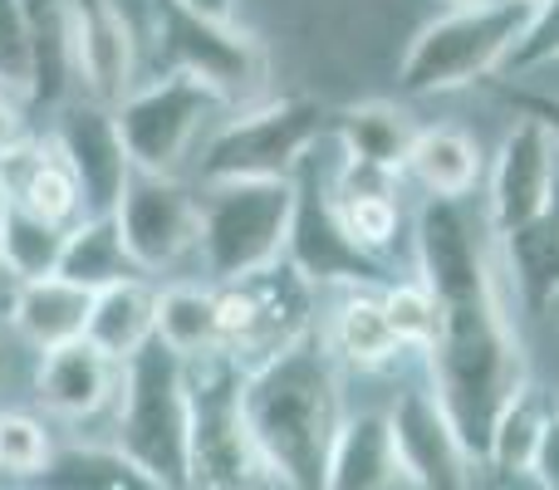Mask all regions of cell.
I'll return each instance as SVG.
<instances>
[{"mask_svg":"<svg viewBox=\"0 0 559 490\" xmlns=\"http://www.w3.org/2000/svg\"><path fill=\"white\" fill-rule=\"evenodd\" d=\"M486 236V216H472L462 202H427L417 212V279L437 304V334L427 348L432 397L472 462H486L501 413L525 393V354Z\"/></svg>","mask_w":559,"mask_h":490,"instance_id":"cell-1","label":"cell"},{"mask_svg":"<svg viewBox=\"0 0 559 490\" xmlns=\"http://www.w3.org/2000/svg\"><path fill=\"white\" fill-rule=\"evenodd\" d=\"M241 407L280 490H324L329 452L344 427V393L319 328L265 368L241 373Z\"/></svg>","mask_w":559,"mask_h":490,"instance_id":"cell-2","label":"cell"},{"mask_svg":"<svg viewBox=\"0 0 559 490\" xmlns=\"http://www.w3.org/2000/svg\"><path fill=\"white\" fill-rule=\"evenodd\" d=\"M114 446L163 490H187L192 446V368L173 348L153 344L123 363L114 403Z\"/></svg>","mask_w":559,"mask_h":490,"instance_id":"cell-3","label":"cell"},{"mask_svg":"<svg viewBox=\"0 0 559 490\" xmlns=\"http://www.w3.org/2000/svg\"><path fill=\"white\" fill-rule=\"evenodd\" d=\"M295 182H216L202 196V255L206 285H236V279L271 270L289 250L295 226Z\"/></svg>","mask_w":559,"mask_h":490,"instance_id":"cell-4","label":"cell"},{"mask_svg":"<svg viewBox=\"0 0 559 490\" xmlns=\"http://www.w3.org/2000/svg\"><path fill=\"white\" fill-rule=\"evenodd\" d=\"M192 368V446L187 490H280L241 407V368L226 354L197 358Z\"/></svg>","mask_w":559,"mask_h":490,"instance_id":"cell-5","label":"cell"},{"mask_svg":"<svg viewBox=\"0 0 559 490\" xmlns=\"http://www.w3.org/2000/svg\"><path fill=\"white\" fill-rule=\"evenodd\" d=\"M531 10L535 5H521V0H481V5L447 10L442 20L417 29L397 69V84L407 94H452L496 74L521 39Z\"/></svg>","mask_w":559,"mask_h":490,"instance_id":"cell-6","label":"cell"},{"mask_svg":"<svg viewBox=\"0 0 559 490\" xmlns=\"http://www.w3.org/2000/svg\"><path fill=\"white\" fill-rule=\"evenodd\" d=\"M324 128L329 118L314 98H265L241 108L206 138L197 157L202 182H295Z\"/></svg>","mask_w":559,"mask_h":490,"instance_id":"cell-7","label":"cell"},{"mask_svg":"<svg viewBox=\"0 0 559 490\" xmlns=\"http://www.w3.org/2000/svg\"><path fill=\"white\" fill-rule=\"evenodd\" d=\"M153 55L157 74H192L212 94L226 98V108L261 104L271 59L251 29H236L231 20H212L202 10H187L177 0H153Z\"/></svg>","mask_w":559,"mask_h":490,"instance_id":"cell-8","label":"cell"},{"mask_svg":"<svg viewBox=\"0 0 559 490\" xmlns=\"http://www.w3.org/2000/svg\"><path fill=\"white\" fill-rule=\"evenodd\" d=\"M216 304H222V354L241 373H255L314 334V285L289 260L255 270L236 285H216Z\"/></svg>","mask_w":559,"mask_h":490,"instance_id":"cell-9","label":"cell"},{"mask_svg":"<svg viewBox=\"0 0 559 490\" xmlns=\"http://www.w3.org/2000/svg\"><path fill=\"white\" fill-rule=\"evenodd\" d=\"M226 113V98L212 94L192 74H157L153 84H138L114 108L123 153L133 172L177 177V167L192 157L197 138L212 128V118Z\"/></svg>","mask_w":559,"mask_h":490,"instance_id":"cell-10","label":"cell"},{"mask_svg":"<svg viewBox=\"0 0 559 490\" xmlns=\"http://www.w3.org/2000/svg\"><path fill=\"white\" fill-rule=\"evenodd\" d=\"M123 250L143 275L153 270H173L182 255L197 250L202 236V202L187 192L177 177L133 172L123 187V202L114 212Z\"/></svg>","mask_w":559,"mask_h":490,"instance_id":"cell-11","label":"cell"},{"mask_svg":"<svg viewBox=\"0 0 559 490\" xmlns=\"http://www.w3.org/2000/svg\"><path fill=\"white\" fill-rule=\"evenodd\" d=\"M559 143L540 118H521L506 133L501 153L491 167V196H486V226L496 241L525 231L531 222H540L545 212L559 202Z\"/></svg>","mask_w":559,"mask_h":490,"instance_id":"cell-12","label":"cell"},{"mask_svg":"<svg viewBox=\"0 0 559 490\" xmlns=\"http://www.w3.org/2000/svg\"><path fill=\"white\" fill-rule=\"evenodd\" d=\"M393 452L403 466V481L413 490H466L472 481V456H466L456 427L447 422L442 403L423 387L403 393L388 413Z\"/></svg>","mask_w":559,"mask_h":490,"instance_id":"cell-13","label":"cell"},{"mask_svg":"<svg viewBox=\"0 0 559 490\" xmlns=\"http://www.w3.org/2000/svg\"><path fill=\"white\" fill-rule=\"evenodd\" d=\"M55 143L79 177L84 216H114L118 202H123L128 177H133V163H128L123 138H118V123H114V108L94 104V98L64 104V113L55 123Z\"/></svg>","mask_w":559,"mask_h":490,"instance_id":"cell-14","label":"cell"},{"mask_svg":"<svg viewBox=\"0 0 559 490\" xmlns=\"http://www.w3.org/2000/svg\"><path fill=\"white\" fill-rule=\"evenodd\" d=\"M295 226H289V250L285 260L309 279L314 289L324 285H348L358 289L364 279H383V265L373 255H364L354 241L344 236L334 216V202H329V187L299 182L295 177Z\"/></svg>","mask_w":559,"mask_h":490,"instance_id":"cell-15","label":"cell"},{"mask_svg":"<svg viewBox=\"0 0 559 490\" xmlns=\"http://www.w3.org/2000/svg\"><path fill=\"white\" fill-rule=\"evenodd\" d=\"M0 187H5L10 212L39 216V222L64 226V231L84 222V192H79V177L69 157L59 153L55 133H29L20 147H10L0 157Z\"/></svg>","mask_w":559,"mask_h":490,"instance_id":"cell-16","label":"cell"},{"mask_svg":"<svg viewBox=\"0 0 559 490\" xmlns=\"http://www.w3.org/2000/svg\"><path fill=\"white\" fill-rule=\"evenodd\" d=\"M74 64L84 98L104 108H118L138 88V45L118 0H74Z\"/></svg>","mask_w":559,"mask_h":490,"instance_id":"cell-17","label":"cell"},{"mask_svg":"<svg viewBox=\"0 0 559 490\" xmlns=\"http://www.w3.org/2000/svg\"><path fill=\"white\" fill-rule=\"evenodd\" d=\"M118 387H123V363H114L108 354H98L88 338L69 348L39 358L35 368V397L49 417H64V422H84L98 417L104 407L118 403Z\"/></svg>","mask_w":559,"mask_h":490,"instance_id":"cell-18","label":"cell"},{"mask_svg":"<svg viewBox=\"0 0 559 490\" xmlns=\"http://www.w3.org/2000/svg\"><path fill=\"white\" fill-rule=\"evenodd\" d=\"M334 133L344 143V163L354 167H373L383 177H403L407 157H413V143L423 128L413 123V113L397 104H348L334 113Z\"/></svg>","mask_w":559,"mask_h":490,"instance_id":"cell-19","label":"cell"},{"mask_svg":"<svg viewBox=\"0 0 559 490\" xmlns=\"http://www.w3.org/2000/svg\"><path fill=\"white\" fill-rule=\"evenodd\" d=\"M88 309H94V295L69 279L49 275V279H29V285H15V299H10V324L39 354H55V348H69L84 338L88 328Z\"/></svg>","mask_w":559,"mask_h":490,"instance_id":"cell-20","label":"cell"},{"mask_svg":"<svg viewBox=\"0 0 559 490\" xmlns=\"http://www.w3.org/2000/svg\"><path fill=\"white\" fill-rule=\"evenodd\" d=\"M403 486V466L393 452V432H388V413H358L344 417L329 452L324 490H397Z\"/></svg>","mask_w":559,"mask_h":490,"instance_id":"cell-21","label":"cell"},{"mask_svg":"<svg viewBox=\"0 0 559 490\" xmlns=\"http://www.w3.org/2000/svg\"><path fill=\"white\" fill-rule=\"evenodd\" d=\"M84 338L114 363L138 358L157 338V289L147 279H123V285L98 289Z\"/></svg>","mask_w":559,"mask_h":490,"instance_id":"cell-22","label":"cell"},{"mask_svg":"<svg viewBox=\"0 0 559 490\" xmlns=\"http://www.w3.org/2000/svg\"><path fill=\"white\" fill-rule=\"evenodd\" d=\"M319 338H324L329 358L348 368H383L403 354L393 324H388L383 295H368V289H344V299L324 319Z\"/></svg>","mask_w":559,"mask_h":490,"instance_id":"cell-23","label":"cell"},{"mask_svg":"<svg viewBox=\"0 0 559 490\" xmlns=\"http://www.w3.org/2000/svg\"><path fill=\"white\" fill-rule=\"evenodd\" d=\"M35 55V104H64L79 84L74 64V0H20Z\"/></svg>","mask_w":559,"mask_h":490,"instance_id":"cell-24","label":"cell"},{"mask_svg":"<svg viewBox=\"0 0 559 490\" xmlns=\"http://www.w3.org/2000/svg\"><path fill=\"white\" fill-rule=\"evenodd\" d=\"M407 177L432 202H462L481 182V147L462 128H423L413 143V157H407Z\"/></svg>","mask_w":559,"mask_h":490,"instance_id":"cell-25","label":"cell"},{"mask_svg":"<svg viewBox=\"0 0 559 490\" xmlns=\"http://www.w3.org/2000/svg\"><path fill=\"white\" fill-rule=\"evenodd\" d=\"M157 344L173 348L187 363L222 354V304H216V285L157 289Z\"/></svg>","mask_w":559,"mask_h":490,"instance_id":"cell-26","label":"cell"},{"mask_svg":"<svg viewBox=\"0 0 559 490\" xmlns=\"http://www.w3.org/2000/svg\"><path fill=\"white\" fill-rule=\"evenodd\" d=\"M501 250H506V275H511L521 304L531 314H545L559 299V202L525 231L506 236Z\"/></svg>","mask_w":559,"mask_h":490,"instance_id":"cell-27","label":"cell"},{"mask_svg":"<svg viewBox=\"0 0 559 490\" xmlns=\"http://www.w3.org/2000/svg\"><path fill=\"white\" fill-rule=\"evenodd\" d=\"M59 279H69V285L98 295V289L123 285V279H143V270L128 260L114 216H84V222L69 231V241H64Z\"/></svg>","mask_w":559,"mask_h":490,"instance_id":"cell-28","label":"cell"},{"mask_svg":"<svg viewBox=\"0 0 559 490\" xmlns=\"http://www.w3.org/2000/svg\"><path fill=\"white\" fill-rule=\"evenodd\" d=\"M35 490H163L153 486L114 442L108 446H55Z\"/></svg>","mask_w":559,"mask_h":490,"instance_id":"cell-29","label":"cell"},{"mask_svg":"<svg viewBox=\"0 0 559 490\" xmlns=\"http://www.w3.org/2000/svg\"><path fill=\"white\" fill-rule=\"evenodd\" d=\"M64 226H49L39 216L10 212L5 226H0V265L15 285H29V279H49L59 275V260H64Z\"/></svg>","mask_w":559,"mask_h":490,"instance_id":"cell-30","label":"cell"},{"mask_svg":"<svg viewBox=\"0 0 559 490\" xmlns=\"http://www.w3.org/2000/svg\"><path fill=\"white\" fill-rule=\"evenodd\" d=\"M545 422H550V413H545V407L535 403V393L525 387V393L501 413V422H496L491 446H486V462H491L496 471H506V476L531 471V466H535V452H540Z\"/></svg>","mask_w":559,"mask_h":490,"instance_id":"cell-31","label":"cell"},{"mask_svg":"<svg viewBox=\"0 0 559 490\" xmlns=\"http://www.w3.org/2000/svg\"><path fill=\"white\" fill-rule=\"evenodd\" d=\"M55 456L45 422L29 413H0V476H15V481H35L39 471Z\"/></svg>","mask_w":559,"mask_h":490,"instance_id":"cell-32","label":"cell"},{"mask_svg":"<svg viewBox=\"0 0 559 490\" xmlns=\"http://www.w3.org/2000/svg\"><path fill=\"white\" fill-rule=\"evenodd\" d=\"M383 309H388V324H393L397 344H403V348H417V354H427V348H432L437 304H432V295H427L423 279H407V285H388V289H383Z\"/></svg>","mask_w":559,"mask_h":490,"instance_id":"cell-33","label":"cell"},{"mask_svg":"<svg viewBox=\"0 0 559 490\" xmlns=\"http://www.w3.org/2000/svg\"><path fill=\"white\" fill-rule=\"evenodd\" d=\"M0 88L15 98H35V55L20 0H0Z\"/></svg>","mask_w":559,"mask_h":490,"instance_id":"cell-34","label":"cell"},{"mask_svg":"<svg viewBox=\"0 0 559 490\" xmlns=\"http://www.w3.org/2000/svg\"><path fill=\"white\" fill-rule=\"evenodd\" d=\"M559 59V0H540L525 20L515 49L506 55L501 74H531V69H545Z\"/></svg>","mask_w":559,"mask_h":490,"instance_id":"cell-35","label":"cell"},{"mask_svg":"<svg viewBox=\"0 0 559 490\" xmlns=\"http://www.w3.org/2000/svg\"><path fill=\"white\" fill-rule=\"evenodd\" d=\"M531 476L540 481V490H559V413H550V422H545V437H540V452H535Z\"/></svg>","mask_w":559,"mask_h":490,"instance_id":"cell-36","label":"cell"},{"mask_svg":"<svg viewBox=\"0 0 559 490\" xmlns=\"http://www.w3.org/2000/svg\"><path fill=\"white\" fill-rule=\"evenodd\" d=\"M29 138V123H25V108H20L15 94H5L0 88V157L10 153V147H20Z\"/></svg>","mask_w":559,"mask_h":490,"instance_id":"cell-37","label":"cell"},{"mask_svg":"<svg viewBox=\"0 0 559 490\" xmlns=\"http://www.w3.org/2000/svg\"><path fill=\"white\" fill-rule=\"evenodd\" d=\"M525 118H540L559 143V98H525Z\"/></svg>","mask_w":559,"mask_h":490,"instance_id":"cell-38","label":"cell"},{"mask_svg":"<svg viewBox=\"0 0 559 490\" xmlns=\"http://www.w3.org/2000/svg\"><path fill=\"white\" fill-rule=\"evenodd\" d=\"M177 5L202 10V15H212V20H231L236 15V0H177Z\"/></svg>","mask_w":559,"mask_h":490,"instance_id":"cell-39","label":"cell"},{"mask_svg":"<svg viewBox=\"0 0 559 490\" xmlns=\"http://www.w3.org/2000/svg\"><path fill=\"white\" fill-rule=\"evenodd\" d=\"M5 216H10V202H5V187H0V226H5Z\"/></svg>","mask_w":559,"mask_h":490,"instance_id":"cell-40","label":"cell"},{"mask_svg":"<svg viewBox=\"0 0 559 490\" xmlns=\"http://www.w3.org/2000/svg\"><path fill=\"white\" fill-rule=\"evenodd\" d=\"M452 10H462V5H481V0H447Z\"/></svg>","mask_w":559,"mask_h":490,"instance_id":"cell-41","label":"cell"},{"mask_svg":"<svg viewBox=\"0 0 559 490\" xmlns=\"http://www.w3.org/2000/svg\"><path fill=\"white\" fill-rule=\"evenodd\" d=\"M5 279H10V275H5V265H0V289H5Z\"/></svg>","mask_w":559,"mask_h":490,"instance_id":"cell-42","label":"cell"},{"mask_svg":"<svg viewBox=\"0 0 559 490\" xmlns=\"http://www.w3.org/2000/svg\"><path fill=\"white\" fill-rule=\"evenodd\" d=\"M0 378H5V354H0Z\"/></svg>","mask_w":559,"mask_h":490,"instance_id":"cell-43","label":"cell"},{"mask_svg":"<svg viewBox=\"0 0 559 490\" xmlns=\"http://www.w3.org/2000/svg\"><path fill=\"white\" fill-rule=\"evenodd\" d=\"M521 5H540V0H521Z\"/></svg>","mask_w":559,"mask_h":490,"instance_id":"cell-44","label":"cell"}]
</instances>
